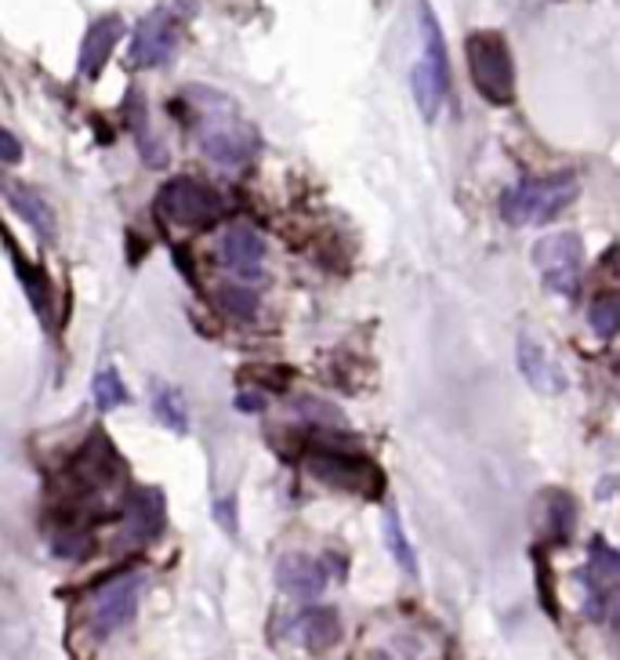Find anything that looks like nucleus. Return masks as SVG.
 Masks as SVG:
<instances>
[{"label": "nucleus", "mask_w": 620, "mask_h": 660, "mask_svg": "<svg viewBox=\"0 0 620 660\" xmlns=\"http://www.w3.org/2000/svg\"><path fill=\"white\" fill-rule=\"evenodd\" d=\"M185 105H189V124L196 135V146L200 153L211 160L214 167L222 171H239L247 167L258 153V135L250 127L233 99L222 91L211 88H189V95H182Z\"/></svg>", "instance_id": "obj_1"}, {"label": "nucleus", "mask_w": 620, "mask_h": 660, "mask_svg": "<svg viewBox=\"0 0 620 660\" xmlns=\"http://www.w3.org/2000/svg\"><path fill=\"white\" fill-rule=\"evenodd\" d=\"M581 197V182L570 171L544 178H526L508 192H500V219L516 229H530V225H548Z\"/></svg>", "instance_id": "obj_2"}, {"label": "nucleus", "mask_w": 620, "mask_h": 660, "mask_svg": "<svg viewBox=\"0 0 620 660\" xmlns=\"http://www.w3.org/2000/svg\"><path fill=\"white\" fill-rule=\"evenodd\" d=\"M464 59H468V77L479 99L486 105H511L516 102V62H511V48L505 34L497 29H475L464 40Z\"/></svg>", "instance_id": "obj_3"}, {"label": "nucleus", "mask_w": 620, "mask_h": 660, "mask_svg": "<svg viewBox=\"0 0 620 660\" xmlns=\"http://www.w3.org/2000/svg\"><path fill=\"white\" fill-rule=\"evenodd\" d=\"M421 40H424V55L410 73V91H413V102H418V113L432 124L443 110L446 91H450V59H446L443 29L435 23L429 4H421Z\"/></svg>", "instance_id": "obj_4"}, {"label": "nucleus", "mask_w": 620, "mask_h": 660, "mask_svg": "<svg viewBox=\"0 0 620 660\" xmlns=\"http://www.w3.org/2000/svg\"><path fill=\"white\" fill-rule=\"evenodd\" d=\"M533 269L541 273L544 290L559 295L566 301L581 298V284H584V244L576 233H555L544 236L541 244H533L530 254Z\"/></svg>", "instance_id": "obj_5"}, {"label": "nucleus", "mask_w": 620, "mask_h": 660, "mask_svg": "<svg viewBox=\"0 0 620 660\" xmlns=\"http://www.w3.org/2000/svg\"><path fill=\"white\" fill-rule=\"evenodd\" d=\"M157 211L178 229H207L225 214V200L200 178H171L157 192Z\"/></svg>", "instance_id": "obj_6"}, {"label": "nucleus", "mask_w": 620, "mask_h": 660, "mask_svg": "<svg viewBox=\"0 0 620 660\" xmlns=\"http://www.w3.org/2000/svg\"><path fill=\"white\" fill-rule=\"evenodd\" d=\"M305 469L315 475L326 486H337V490L348 494H363V497H381V486H385V475L374 461L359 458V453H342V450H312L305 453Z\"/></svg>", "instance_id": "obj_7"}, {"label": "nucleus", "mask_w": 620, "mask_h": 660, "mask_svg": "<svg viewBox=\"0 0 620 660\" xmlns=\"http://www.w3.org/2000/svg\"><path fill=\"white\" fill-rule=\"evenodd\" d=\"M149 577L146 573H120V577L106 581L102 588L95 591L91 602V635L95 638H113L116 632L135 621L141 591H146Z\"/></svg>", "instance_id": "obj_8"}, {"label": "nucleus", "mask_w": 620, "mask_h": 660, "mask_svg": "<svg viewBox=\"0 0 620 660\" xmlns=\"http://www.w3.org/2000/svg\"><path fill=\"white\" fill-rule=\"evenodd\" d=\"M182 45V23L171 12H149L146 18H138L135 37H131L127 62L131 70H163L168 62L178 55Z\"/></svg>", "instance_id": "obj_9"}, {"label": "nucleus", "mask_w": 620, "mask_h": 660, "mask_svg": "<svg viewBox=\"0 0 620 660\" xmlns=\"http://www.w3.org/2000/svg\"><path fill=\"white\" fill-rule=\"evenodd\" d=\"M617 577H620V556L603 537H595L592 562H587V570H581L584 595H587L584 610L592 621H606V613L617 606Z\"/></svg>", "instance_id": "obj_10"}, {"label": "nucleus", "mask_w": 620, "mask_h": 660, "mask_svg": "<svg viewBox=\"0 0 620 660\" xmlns=\"http://www.w3.org/2000/svg\"><path fill=\"white\" fill-rule=\"evenodd\" d=\"M265 251H269L265 236L247 222L228 225L222 240H218V258H222L228 273L239 276V284H258L261 265H265Z\"/></svg>", "instance_id": "obj_11"}, {"label": "nucleus", "mask_w": 620, "mask_h": 660, "mask_svg": "<svg viewBox=\"0 0 620 660\" xmlns=\"http://www.w3.org/2000/svg\"><path fill=\"white\" fill-rule=\"evenodd\" d=\"M73 483L80 486L84 494H102L106 486H113L120 475H124V461L116 458L113 443H109L102 432L84 443V450L76 453L73 461Z\"/></svg>", "instance_id": "obj_12"}, {"label": "nucleus", "mask_w": 620, "mask_h": 660, "mask_svg": "<svg viewBox=\"0 0 620 660\" xmlns=\"http://www.w3.org/2000/svg\"><path fill=\"white\" fill-rule=\"evenodd\" d=\"M163 530V490L157 486H135L124 497V540L131 548L149 545Z\"/></svg>", "instance_id": "obj_13"}, {"label": "nucleus", "mask_w": 620, "mask_h": 660, "mask_svg": "<svg viewBox=\"0 0 620 660\" xmlns=\"http://www.w3.org/2000/svg\"><path fill=\"white\" fill-rule=\"evenodd\" d=\"M516 360H519L522 382H526L533 393H541V396H559L562 388H566L562 366L551 360V352L544 349V341L533 338V334H519V341H516Z\"/></svg>", "instance_id": "obj_14"}, {"label": "nucleus", "mask_w": 620, "mask_h": 660, "mask_svg": "<svg viewBox=\"0 0 620 660\" xmlns=\"http://www.w3.org/2000/svg\"><path fill=\"white\" fill-rule=\"evenodd\" d=\"M276 584L290 599H320L326 588V566L312 556L290 551L276 562Z\"/></svg>", "instance_id": "obj_15"}, {"label": "nucleus", "mask_w": 620, "mask_h": 660, "mask_svg": "<svg viewBox=\"0 0 620 660\" xmlns=\"http://www.w3.org/2000/svg\"><path fill=\"white\" fill-rule=\"evenodd\" d=\"M120 40H124V18L120 15H102L98 23H91L80 45V62H76L84 80H98V73L106 70V62Z\"/></svg>", "instance_id": "obj_16"}, {"label": "nucleus", "mask_w": 620, "mask_h": 660, "mask_svg": "<svg viewBox=\"0 0 620 660\" xmlns=\"http://www.w3.org/2000/svg\"><path fill=\"white\" fill-rule=\"evenodd\" d=\"M0 192H4V200L11 203V211H15L18 219L40 236V240H54V233H59V219H54L51 203L44 200L37 189H29L26 182L0 178Z\"/></svg>", "instance_id": "obj_17"}, {"label": "nucleus", "mask_w": 620, "mask_h": 660, "mask_svg": "<svg viewBox=\"0 0 620 660\" xmlns=\"http://www.w3.org/2000/svg\"><path fill=\"white\" fill-rule=\"evenodd\" d=\"M298 638L309 653H326L337 638H342V624H337L334 610H305L298 617Z\"/></svg>", "instance_id": "obj_18"}, {"label": "nucleus", "mask_w": 620, "mask_h": 660, "mask_svg": "<svg viewBox=\"0 0 620 660\" xmlns=\"http://www.w3.org/2000/svg\"><path fill=\"white\" fill-rule=\"evenodd\" d=\"M152 414L163 428H171L174 436H189V407L185 396L174 385H152Z\"/></svg>", "instance_id": "obj_19"}, {"label": "nucleus", "mask_w": 620, "mask_h": 660, "mask_svg": "<svg viewBox=\"0 0 620 660\" xmlns=\"http://www.w3.org/2000/svg\"><path fill=\"white\" fill-rule=\"evenodd\" d=\"M385 548H388L392 562H396L407 577H418V556H413V548H410V537H407V530H402L396 505H385Z\"/></svg>", "instance_id": "obj_20"}, {"label": "nucleus", "mask_w": 620, "mask_h": 660, "mask_svg": "<svg viewBox=\"0 0 620 660\" xmlns=\"http://www.w3.org/2000/svg\"><path fill=\"white\" fill-rule=\"evenodd\" d=\"M91 399H95L98 414H109V410L124 407L131 396H127V388H124V382H120V374L113 371V366H102V371L91 377Z\"/></svg>", "instance_id": "obj_21"}, {"label": "nucleus", "mask_w": 620, "mask_h": 660, "mask_svg": "<svg viewBox=\"0 0 620 660\" xmlns=\"http://www.w3.org/2000/svg\"><path fill=\"white\" fill-rule=\"evenodd\" d=\"M127 124H131V132H135V138H138L141 153H146V164H149V167H163V164H168V153H163V149H152V146H149V113H146V105H141L138 91H131Z\"/></svg>", "instance_id": "obj_22"}, {"label": "nucleus", "mask_w": 620, "mask_h": 660, "mask_svg": "<svg viewBox=\"0 0 620 660\" xmlns=\"http://www.w3.org/2000/svg\"><path fill=\"white\" fill-rule=\"evenodd\" d=\"M218 306H222L233 320H255L258 316V295L244 284L218 287Z\"/></svg>", "instance_id": "obj_23"}, {"label": "nucleus", "mask_w": 620, "mask_h": 660, "mask_svg": "<svg viewBox=\"0 0 620 660\" xmlns=\"http://www.w3.org/2000/svg\"><path fill=\"white\" fill-rule=\"evenodd\" d=\"M587 323H592V331L598 338H613L620 331V298L617 295H598L592 301V309H587Z\"/></svg>", "instance_id": "obj_24"}, {"label": "nucleus", "mask_w": 620, "mask_h": 660, "mask_svg": "<svg viewBox=\"0 0 620 660\" xmlns=\"http://www.w3.org/2000/svg\"><path fill=\"white\" fill-rule=\"evenodd\" d=\"M211 515L222 523V530L228 537H236V501L233 497H222V501H214L211 505Z\"/></svg>", "instance_id": "obj_25"}, {"label": "nucleus", "mask_w": 620, "mask_h": 660, "mask_svg": "<svg viewBox=\"0 0 620 660\" xmlns=\"http://www.w3.org/2000/svg\"><path fill=\"white\" fill-rule=\"evenodd\" d=\"M18 160H22V142L0 127V164H18Z\"/></svg>", "instance_id": "obj_26"}, {"label": "nucleus", "mask_w": 620, "mask_h": 660, "mask_svg": "<svg viewBox=\"0 0 620 660\" xmlns=\"http://www.w3.org/2000/svg\"><path fill=\"white\" fill-rule=\"evenodd\" d=\"M236 410H244V414H258V410H265V399H261L258 393H239Z\"/></svg>", "instance_id": "obj_27"}]
</instances>
